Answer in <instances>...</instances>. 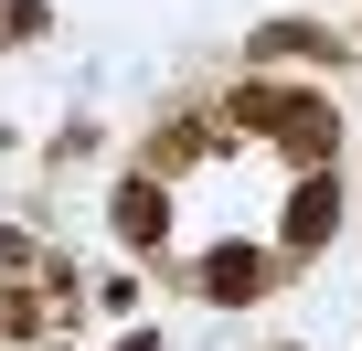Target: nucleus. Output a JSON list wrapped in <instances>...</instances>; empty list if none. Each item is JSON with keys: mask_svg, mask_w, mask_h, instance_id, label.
Wrapping results in <instances>:
<instances>
[{"mask_svg": "<svg viewBox=\"0 0 362 351\" xmlns=\"http://www.w3.org/2000/svg\"><path fill=\"white\" fill-rule=\"evenodd\" d=\"M330 224H341V203H330V192H320V182H309V192H298V203H288V234H298V245H320V234H330Z\"/></svg>", "mask_w": 362, "mask_h": 351, "instance_id": "f257e3e1", "label": "nucleus"}, {"mask_svg": "<svg viewBox=\"0 0 362 351\" xmlns=\"http://www.w3.org/2000/svg\"><path fill=\"white\" fill-rule=\"evenodd\" d=\"M117 234H160V192H149V182L117 192Z\"/></svg>", "mask_w": 362, "mask_h": 351, "instance_id": "7ed1b4c3", "label": "nucleus"}, {"mask_svg": "<svg viewBox=\"0 0 362 351\" xmlns=\"http://www.w3.org/2000/svg\"><path fill=\"white\" fill-rule=\"evenodd\" d=\"M203 287H214V298H256V287H267V256H214Z\"/></svg>", "mask_w": 362, "mask_h": 351, "instance_id": "f03ea898", "label": "nucleus"}]
</instances>
